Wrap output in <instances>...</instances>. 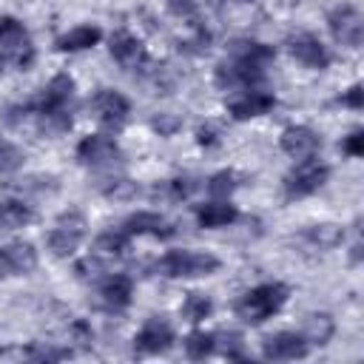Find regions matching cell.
I'll list each match as a JSON object with an SVG mask.
<instances>
[{"instance_id": "obj_31", "label": "cell", "mask_w": 364, "mask_h": 364, "mask_svg": "<svg viewBox=\"0 0 364 364\" xmlns=\"http://www.w3.org/2000/svg\"><path fill=\"white\" fill-rule=\"evenodd\" d=\"M216 347H219V353H222L225 358H230V361H245V358H247L245 338H242L239 333H222V336H216Z\"/></svg>"}, {"instance_id": "obj_4", "label": "cell", "mask_w": 364, "mask_h": 364, "mask_svg": "<svg viewBox=\"0 0 364 364\" xmlns=\"http://www.w3.org/2000/svg\"><path fill=\"white\" fill-rule=\"evenodd\" d=\"M85 233H88V222H85V216L80 210L71 208V210L60 213L54 228L48 230V250H51V256H57V259L71 256L82 245Z\"/></svg>"}, {"instance_id": "obj_20", "label": "cell", "mask_w": 364, "mask_h": 364, "mask_svg": "<svg viewBox=\"0 0 364 364\" xmlns=\"http://www.w3.org/2000/svg\"><path fill=\"white\" fill-rule=\"evenodd\" d=\"M0 250H3V259L9 267V276H26L37 267V250L31 242H11Z\"/></svg>"}, {"instance_id": "obj_17", "label": "cell", "mask_w": 364, "mask_h": 364, "mask_svg": "<svg viewBox=\"0 0 364 364\" xmlns=\"http://www.w3.org/2000/svg\"><path fill=\"white\" fill-rule=\"evenodd\" d=\"M134 296V282L125 273H114L100 284V301L105 310H125Z\"/></svg>"}, {"instance_id": "obj_11", "label": "cell", "mask_w": 364, "mask_h": 364, "mask_svg": "<svg viewBox=\"0 0 364 364\" xmlns=\"http://www.w3.org/2000/svg\"><path fill=\"white\" fill-rule=\"evenodd\" d=\"M284 46H287V54H290L293 60H299L301 65H307V68L324 71V68L330 65V51H327V46H324L316 34H310V31L290 34V37L284 40Z\"/></svg>"}, {"instance_id": "obj_28", "label": "cell", "mask_w": 364, "mask_h": 364, "mask_svg": "<svg viewBox=\"0 0 364 364\" xmlns=\"http://www.w3.org/2000/svg\"><path fill=\"white\" fill-rule=\"evenodd\" d=\"M242 185V176L236 173V171H216L210 179H208V193L213 196V199H228L236 188Z\"/></svg>"}, {"instance_id": "obj_22", "label": "cell", "mask_w": 364, "mask_h": 364, "mask_svg": "<svg viewBox=\"0 0 364 364\" xmlns=\"http://www.w3.org/2000/svg\"><path fill=\"white\" fill-rule=\"evenodd\" d=\"M31 219H34L31 205H26L23 199L0 196V230H17V228H26Z\"/></svg>"}, {"instance_id": "obj_18", "label": "cell", "mask_w": 364, "mask_h": 364, "mask_svg": "<svg viewBox=\"0 0 364 364\" xmlns=\"http://www.w3.org/2000/svg\"><path fill=\"white\" fill-rule=\"evenodd\" d=\"M236 219H239V210L228 199H213V202H205L196 208V222H199V228H208V230L228 228Z\"/></svg>"}, {"instance_id": "obj_2", "label": "cell", "mask_w": 364, "mask_h": 364, "mask_svg": "<svg viewBox=\"0 0 364 364\" xmlns=\"http://www.w3.org/2000/svg\"><path fill=\"white\" fill-rule=\"evenodd\" d=\"M219 267L222 262L213 253H196V250H168L154 264V270L165 279H199L216 273Z\"/></svg>"}, {"instance_id": "obj_10", "label": "cell", "mask_w": 364, "mask_h": 364, "mask_svg": "<svg viewBox=\"0 0 364 364\" xmlns=\"http://www.w3.org/2000/svg\"><path fill=\"white\" fill-rule=\"evenodd\" d=\"M176 341V333L173 327L162 318V316H151L145 318V324L139 327V333L134 336V347L136 353H145V355H159V353H168Z\"/></svg>"}, {"instance_id": "obj_33", "label": "cell", "mask_w": 364, "mask_h": 364, "mask_svg": "<svg viewBox=\"0 0 364 364\" xmlns=\"http://www.w3.org/2000/svg\"><path fill=\"white\" fill-rule=\"evenodd\" d=\"M151 128L159 134V136H173L179 128H182V119L176 114H156L151 119Z\"/></svg>"}, {"instance_id": "obj_26", "label": "cell", "mask_w": 364, "mask_h": 364, "mask_svg": "<svg viewBox=\"0 0 364 364\" xmlns=\"http://www.w3.org/2000/svg\"><path fill=\"white\" fill-rule=\"evenodd\" d=\"M128 245H131V236H128L122 228L102 230V233L97 236V242H94V247H97L100 256H122V253L128 250Z\"/></svg>"}, {"instance_id": "obj_7", "label": "cell", "mask_w": 364, "mask_h": 364, "mask_svg": "<svg viewBox=\"0 0 364 364\" xmlns=\"http://www.w3.org/2000/svg\"><path fill=\"white\" fill-rule=\"evenodd\" d=\"M88 105H91L94 119H97L102 128H108V131H119V128L128 122V114H131L128 97L119 94V91H114V88H100V91L88 100Z\"/></svg>"}, {"instance_id": "obj_30", "label": "cell", "mask_w": 364, "mask_h": 364, "mask_svg": "<svg viewBox=\"0 0 364 364\" xmlns=\"http://www.w3.org/2000/svg\"><path fill=\"white\" fill-rule=\"evenodd\" d=\"M136 191H139L136 182L128 176H108L100 182V193L108 199H131V196H136Z\"/></svg>"}, {"instance_id": "obj_15", "label": "cell", "mask_w": 364, "mask_h": 364, "mask_svg": "<svg viewBox=\"0 0 364 364\" xmlns=\"http://www.w3.org/2000/svg\"><path fill=\"white\" fill-rule=\"evenodd\" d=\"M270 108H276V97H273V94L259 91V88H247L242 97H236V100L228 105V114H230L236 122H245V119H256V117L267 114Z\"/></svg>"}, {"instance_id": "obj_3", "label": "cell", "mask_w": 364, "mask_h": 364, "mask_svg": "<svg viewBox=\"0 0 364 364\" xmlns=\"http://www.w3.org/2000/svg\"><path fill=\"white\" fill-rule=\"evenodd\" d=\"M0 54L6 63H14L20 71H26L34 63V43L28 28L11 17V14H0Z\"/></svg>"}, {"instance_id": "obj_29", "label": "cell", "mask_w": 364, "mask_h": 364, "mask_svg": "<svg viewBox=\"0 0 364 364\" xmlns=\"http://www.w3.org/2000/svg\"><path fill=\"white\" fill-rule=\"evenodd\" d=\"M193 191H196V182H193L191 176H173V179H165V182H159V185L154 188V193H159V196H165V199H171V202L188 199Z\"/></svg>"}, {"instance_id": "obj_39", "label": "cell", "mask_w": 364, "mask_h": 364, "mask_svg": "<svg viewBox=\"0 0 364 364\" xmlns=\"http://www.w3.org/2000/svg\"><path fill=\"white\" fill-rule=\"evenodd\" d=\"M9 276V267H6V259H3V250H0V279Z\"/></svg>"}, {"instance_id": "obj_38", "label": "cell", "mask_w": 364, "mask_h": 364, "mask_svg": "<svg viewBox=\"0 0 364 364\" xmlns=\"http://www.w3.org/2000/svg\"><path fill=\"white\" fill-rule=\"evenodd\" d=\"M196 142L205 145V148H210V145L219 142V131H216L213 125H199V128H196Z\"/></svg>"}, {"instance_id": "obj_8", "label": "cell", "mask_w": 364, "mask_h": 364, "mask_svg": "<svg viewBox=\"0 0 364 364\" xmlns=\"http://www.w3.org/2000/svg\"><path fill=\"white\" fill-rule=\"evenodd\" d=\"M213 82L219 91H239V88H256L264 82V65L242 63V60H225L213 71Z\"/></svg>"}, {"instance_id": "obj_16", "label": "cell", "mask_w": 364, "mask_h": 364, "mask_svg": "<svg viewBox=\"0 0 364 364\" xmlns=\"http://www.w3.org/2000/svg\"><path fill=\"white\" fill-rule=\"evenodd\" d=\"M122 230L128 236H156V239H168V236L176 233V228L165 216H159L154 210H136V213H131L122 222Z\"/></svg>"}, {"instance_id": "obj_25", "label": "cell", "mask_w": 364, "mask_h": 364, "mask_svg": "<svg viewBox=\"0 0 364 364\" xmlns=\"http://www.w3.org/2000/svg\"><path fill=\"white\" fill-rule=\"evenodd\" d=\"M179 313H182L185 321L199 324V321H205V318L213 313V301H210V296H205V293H199V290H191V293L185 296Z\"/></svg>"}, {"instance_id": "obj_14", "label": "cell", "mask_w": 364, "mask_h": 364, "mask_svg": "<svg viewBox=\"0 0 364 364\" xmlns=\"http://www.w3.org/2000/svg\"><path fill=\"white\" fill-rule=\"evenodd\" d=\"M279 145L293 159H310V156H316L321 151V136L307 125H290V128L282 131Z\"/></svg>"}, {"instance_id": "obj_9", "label": "cell", "mask_w": 364, "mask_h": 364, "mask_svg": "<svg viewBox=\"0 0 364 364\" xmlns=\"http://www.w3.org/2000/svg\"><path fill=\"white\" fill-rule=\"evenodd\" d=\"M327 28L336 43L358 48L364 40V17L353 3H341L327 14Z\"/></svg>"}, {"instance_id": "obj_1", "label": "cell", "mask_w": 364, "mask_h": 364, "mask_svg": "<svg viewBox=\"0 0 364 364\" xmlns=\"http://www.w3.org/2000/svg\"><path fill=\"white\" fill-rule=\"evenodd\" d=\"M287 296H290V290L282 282L256 284V287H250L247 293H242L236 299V304H233L236 318H242L245 324H262V321H267L270 316H276L284 307Z\"/></svg>"}, {"instance_id": "obj_32", "label": "cell", "mask_w": 364, "mask_h": 364, "mask_svg": "<svg viewBox=\"0 0 364 364\" xmlns=\"http://www.w3.org/2000/svg\"><path fill=\"white\" fill-rule=\"evenodd\" d=\"M23 162H26V154H23L14 142L0 139V173H3V176H6V173H14V171L23 168Z\"/></svg>"}, {"instance_id": "obj_36", "label": "cell", "mask_w": 364, "mask_h": 364, "mask_svg": "<svg viewBox=\"0 0 364 364\" xmlns=\"http://www.w3.org/2000/svg\"><path fill=\"white\" fill-rule=\"evenodd\" d=\"M28 355H31V358H40V361H60V358H68L71 350H60V347H34Z\"/></svg>"}, {"instance_id": "obj_6", "label": "cell", "mask_w": 364, "mask_h": 364, "mask_svg": "<svg viewBox=\"0 0 364 364\" xmlns=\"http://www.w3.org/2000/svg\"><path fill=\"white\" fill-rule=\"evenodd\" d=\"M77 159L85 168H97V171H108L114 165L122 162V148L117 145L114 136L108 134H88L80 139L77 145Z\"/></svg>"}, {"instance_id": "obj_35", "label": "cell", "mask_w": 364, "mask_h": 364, "mask_svg": "<svg viewBox=\"0 0 364 364\" xmlns=\"http://www.w3.org/2000/svg\"><path fill=\"white\" fill-rule=\"evenodd\" d=\"M338 102L347 105V108H353V111H361V108H364V88H361V82H353V85L338 97Z\"/></svg>"}, {"instance_id": "obj_5", "label": "cell", "mask_w": 364, "mask_h": 364, "mask_svg": "<svg viewBox=\"0 0 364 364\" xmlns=\"http://www.w3.org/2000/svg\"><path fill=\"white\" fill-rule=\"evenodd\" d=\"M330 176V168L324 162H318L316 156L310 159H301L296 168H290L282 179V188H284V196L287 199H304L310 193H316Z\"/></svg>"}, {"instance_id": "obj_24", "label": "cell", "mask_w": 364, "mask_h": 364, "mask_svg": "<svg viewBox=\"0 0 364 364\" xmlns=\"http://www.w3.org/2000/svg\"><path fill=\"white\" fill-rule=\"evenodd\" d=\"M230 57L233 60H242V63H253V65H267L276 51L259 40H233L230 43Z\"/></svg>"}, {"instance_id": "obj_13", "label": "cell", "mask_w": 364, "mask_h": 364, "mask_svg": "<svg viewBox=\"0 0 364 364\" xmlns=\"http://www.w3.org/2000/svg\"><path fill=\"white\" fill-rule=\"evenodd\" d=\"M108 51H111V57H114L122 68H128V71H139V68L148 65V51H145V46H142L134 34H128V31H114L111 40H108Z\"/></svg>"}, {"instance_id": "obj_21", "label": "cell", "mask_w": 364, "mask_h": 364, "mask_svg": "<svg viewBox=\"0 0 364 364\" xmlns=\"http://www.w3.org/2000/svg\"><path fill=\"white\" fill-rule=\"evenodd\" d=\"M301 242L310 245V250H333L344 242V228L333 225V222H318L301 230Z\"/></svg>"}, {"instance_id": "obj_40", "label": "cell", "mask_w": 364, "mask_h": 364, "mask_svg": "<svg viewBox=\"0 0 364 364\" xmlns=\"http://www.w3.org/2000/svg\"><path fill=\"white\" fill-rule=\"evenodd\" d=\"M3 68H6V60H3V54H0V74H3Z\"/></svg>"}, {"instance_id": "obj_23", "label": "cell", "mask_w": 364, "mask_h": 364, "mask_svg": "<svg viewBox=\"0 0 364 364\" xmlns=\"http://www.w3.org/2000/svg\"><path fill=\"white\" fill-rule=\"evenodd\" d=\"M333 333H336V321H333L330 313H310V316H304L301 336L307 338L310 347H313V344L324 347V344L333 338Z\"/></svg>"}, {"instance_id": "obj_37", "label": "cell", "mask_w": 364, "mask_h": 364, "mask_svg": "<svg viewBox=\"0 0 364 364\" xmlns=\"http://www.w3.org/2000/svg\"><path fill=\"white\" fill-rule=\"evenodd\" d=\"M100 273H102V264H100L97 259H91V256L77 264V276H80V279H97Z\"/></svg>"}, {"instance_id": "obj_12", "label": "cell", "mask_w": 364, "mask_h": 364, "mask_svg": "<svg viewBox=\"0 0 364 364\" xmlns=\"http://www.w3.org/2000/svg\"><path fill=\"white\" fill-rule=\"evenodd\" d=\"M307 353H310L307 338L293 330L273 333L262 341V358H267V361H296V358H304Z\"/></svg>"}, {"instance_id": "obj_34", "label": "cell", "mask_w": 364, "mask_h": 364, "mask_svg": "<svg viewBox=\"0 0 364 364\" xmlns=\"http://www.w3.org/2000/svg\"><path fill=\"white\" fill-rule=\"evenodd\" d=\"M341 151H344L347 156H361V154H364V131H361V128L350 131V134L341 139Z\"/></svg>"}, {"instance_id": "obj_27", "label": "cell", "mask_w": 364, "mask_h": 364, "mask_svg": "<svg viewBox=\"0 0 364 364\" xmlns=\"http://www.w3.org/2000/svg\"><path fill=\"white\" fill-rule=\"evenodd\" d=\"M213 350H216V336H213V333L193 330V333L185 336V355H188V358L202 361V358H208Z\"/></svg>"}, {"instance_id": "obj_19", "label": "cell", "mask_w": 364, "mask_h": 364, "mask_svg": "<svg viewBox=\"0 0 364 364\" xmlns=\"http://www.w3.org/2000/svg\"><path fill=\"white\" fill-rule=\"evenodd\" d=\"M100 40H102V28H100V26H77V28H68L65 34H60V37L54 40V48L74 54V51L94 48Z\"/></svg>"}]
</instances>
